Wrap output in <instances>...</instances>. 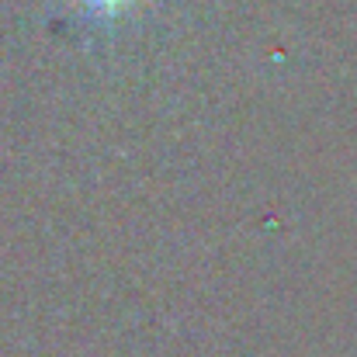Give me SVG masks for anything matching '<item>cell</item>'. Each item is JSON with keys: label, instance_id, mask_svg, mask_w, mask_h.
I'll list each match as a JSON object with an SVG mask.
<instances>
[{"label": "cell", "instance_id": "cell-1", "mask_svg": "<svg viewBox=\"0 0 357 357\" xmlns=\"http://www.w3.org/2000/svg\"><path fill=\"white\" fill-rule=\"evenodd\" d=\"M73 3H77V14L84 24L101 28V24H115L125 14H132L142 0H73Z\"/></svg>", "mask_w": 357, "mask_h": 357}]
</instances>
